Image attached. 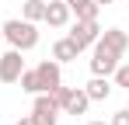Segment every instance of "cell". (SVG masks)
I'll return each instance as SVG.
<instances>
[{
	"label": "cell",
	"instance_id": "obj_1",
	"mask_svg": "<svg viewBox=\"0 0 129 125\" xmlns=\"http://www.w3.org/2000/svg\"><path fill=\"white\" fill-rule=\"evenodd\" d=\"M4 42H11V49H35L39 45V24L35 21H24V18H11L4 24Z\"/></svg>",
	"mask_w": 129,
	"mask_h": 125
},
{
	"label": "cell",
	"instance_id": "obj_2",
	"mask_svg": "<svg viewBox=\"0 0 129 125\" xmlns=\"http://www.w3.org/2000/svg\"><path fill=\"white\" fill-rule=\"evenodd\" d=\"M56 104H59V111L63 115H87V108H91V97L84 94V87H56V90H49Z\"/></svg>",
	"mask_w": 129,
	"mask_h": 125
},
{
	"label": "cell",
	"instance_id": "obj_4",
	"mask_svg": "<svg viewBox=\"0 0 129 125\" xmlns=\"http://www.w3.org/2000/svg\"><path fill=\"white\" fill-rule=\"evenodd\" d=\"M31 122L35 125H56L59 122V104L52 94H35L31 101Z\"/></svg>",
	"mask_w": 129,
	"mask_h": 125
},
{
	"label": "cell",
	"instance_id": "obj_6",
	"mask_svg": "<svg viewBox=\"0 0 129 125\" xmlns=\"http://www.w3.org/2000/svg\"><path fill=\"white\" fill-rule=\"evenodd\" d=\"M98 35H101V24H98V18H91V21H73V28H70V38L77 42V49L84 52V49H91L94 42H98Z\"/></svg>",
	"mask_w": 129,
	"mask_h": 125
},
{
	"label": "cell",
	"instance_id": "obj_20",
	"mask_svg": "<svg viewBox=\"0 0 129 125\" xmlns=\"http://www.w3.org/2000/svg\"><path fill=\"white\" fill-rule=\"evenodd\" d=\"M0 42H4V28H0Z\"/></svg>",
	"mask_w": 129,
	"mask_h": 125
},
{
	"label": "cell",
	"instance_id": "obj_13",
	"mask_svg": "<svg viewBox=\"0 0 129 125\" xmlns=\"http://www.w3.org/2000/svg\"><path fill=\"white\" fill-rule=\"evenodd\" d=\"M21 18L24 21H39L45 18V0H24V7H21Z\"/></svg>",
	"mask_w": 129,
	"mask_h": 125
},
{
	"label": "cell",
	"instance_id": "obj_19",
	"mask_svg": "<svg viewBox=\"0 0 129 125\" xmlns=\"http://www.w3.org/2000/svg\"><path fill=\"white\" fill-rule=\"evenodd\" d=\"M87 125H108V122H98V118H94V122H87Z\"/></svg>",
	"mask_w": 129,
	"mask_h": 125
},
{
	"label": "cell",
	"instance_id": "obj_10",
	"mask_svg": "<svg viewBox=\"0 0 129 125\" xmlns=\"http://www.w3.org/2000/svg\"><path fill=\"white\" fill-rule=\"evenodd\" d=\"M98 42H101L105 49H112V52H119V56H126V49H129V35L122 28H105V31L98 35Z\"/></svg>",
	"mask_w": 129,
	"mask_h": 125
},
{
	"label": "cell",
	"instance_id": "obj_17",
	"mask_svg": "<svg viewBox=\"0 0 129 125\" xmlns=\"http://www.w3.org/2000/svg\"><path fill=\"white\" fill-rule=\"evenodd\" d=\"M14 125H35V122H31V115H21V118H18Z\"/></svg>",
	"mask_w": 129,
	"mask_h": 125
},
{
	"label": "cell",
	"instance_id": "obj_16",
	"mask_svg": "<svg viewBox=\"0 0 129 125\" xmlns=\"http://www.w3.org/2000/svg\"><path fill=\"white\" fill-rule=\"evenodd\" d=\"M108 125H129V108H119L115 115H112V122Z\"/></svg>",
	"mask_w": 129,
	"mask_h": 125
},
{
	"label": "cell",
	"instance_id": "obj_3",
	"mask_svg": "<svg viewBox=\"0 0 129 125\" xmlns=\"http://www.w3.org/2000/svg\"><path fill=\"white\" fill-rule=\"evenodd\" d=\"M91 49H94V52H91V73H94V77H112L115 66L122 62V56L112 52V49H105L101 42H94Z\"/></svg>",
	"mask_w": 129,
	"mask_h": 125
},
{
	"label": "cell",
	"instance_id": "obj_11",
	"mask_svg": "<svg viewBox=\"0 0 129 125\" xmlns=\"http://www.w3.org/2000/svg\"><path fill=\"white\" fill-rule=\"evenodd\" d=\"M77 56H80V49H77V42L70 38V35L52 42V59H56V62H73Z\"/></svg>",
	"mask_w": 129,
	"mask_h": 125
},
{
	"label": "cell",
	"instance_id": "obj_5",
	"mask_svg": "<svg viewBox=\"0 0 129 125\" xmlns=\"http://www.w3.org/2000/svg\"><path fill=\"white\" fill-rule=\"evenodd\" d=\"M35 73H39V94H49V90H56V87L63 83V62L42 59L35 66Z\"/></svg>",
	"mask_w": 129,
	"mask_h": 125
},
{
	"label": "cell",
	"instance_id": "obj_18",
	"mask_svg": "<svg viewBox=\"0 0 129 125\" xmlns=\"http://www.w3.org/2000/svg\"><path fill=\"white\" fill-rule=\"evenodd\" d=\"M94 4H98V7H108V4H112V0H94Z\"/></svg>",
	"mask_w": 129,
	"mask_h": 125
},
{
	"label": "cell",
	"instance_id": "obj_8",
	"mask_svg": "<svg viewBox=\"0 0 129 125\" xmlns=\"http://www.w3.org/2000/svg\"><path fill=\"white\" fill-rule=\"evenodd\" d=\"M70 18H73V14H70L66 0H45V18L42 21L49 24V28H66Z\"/></svg>",
	"mask_w": 129,
	"mask_h": 125
},
{
	"label": "cell",
	"instance_id": "obj_14",
	"mask_svg": "<svg viewBox=\"0 0 129 125\" xmlns=\"http://www.w3.org/2000/svg\"><path fill=\"white\" fill-rule=\"evenodd\" d=\"M18 83H21V90H24V94H31V97L39 94V73H35V70H21Z\"/></svg>",
	"mask_w": 129,
	"mask_h": 125
},
{
	"label": "cell",
	"instance_id": "obj_12",
	"mask_svg": "<svg viewBox=\"0 0 129 125\" xmlns=\"http://www.w3.org/2000/svg\"><path fill=\"white\" fill-rule=\"evenodd\" d=\"M66 7H70V14H73V18H80V21L98 18V11H101L94 0H66Z\"/></svg>",
	"mask_w": 129,
	"mask_h": 125
},
{
	"label": "cell",
	"instance_id": "obj_7",
	"mask_svg": "<svg viewBox=\"0 0 129 125\" xmlns=\"http://www.w3.org/2000/svg\"><path fill=\"white\" fill-rule=\"evenodd\" d=\"M24 70V59H21V49H7L0 56V83H18Z\"/></svg>",
	"mask_w": 129,
	"mask_h": 125
},
{
	"label": "cell",
	"instance_id": "obj_15",
	"mask_svg": "<svg viewBox=\"0 0 129 125\" xmlns=\"http://www.w3.org/2000/svg\"><path fill=\"white\" fill-rule=\"evenodd\" d=\"M112 83L129 90V62H119V66H115V73H112Z\"/></svg>",
	"mask_w": 129,
	"mask_h": 125
},
{
	"label": "cell",
	"instance_id": "obj_9",
	"mask_svg": "<svg viewBox=\"0 0 129 125\" xmlns=\"http://www.w3.org/2000/svg\"><path fill=\"white\" fill-rule=\"evenodd\" d=\"M112 90H115L112 77H94V73H91V80L84 83V94L91 97V101H108V97H112Z\"/></svg>",
	"mask_w": 129,
	"mask_h": 125
}]
</instances>
